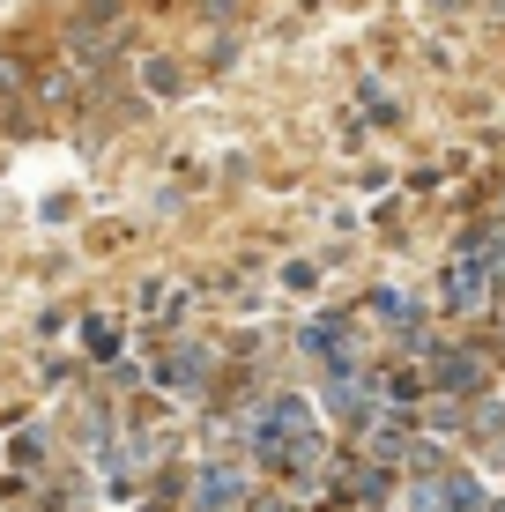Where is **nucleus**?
<instances>
[{
	"mask_svg": "<svg viewBox=\"0 0 505 512\" xmlns=\"http://www.w3.org/2000/svg\"><path fill=\"white\" fill-rule=\"evenodd\" d=\"M231 498H238L231 475H201V505H231Z\"/></svg>",
	"mask_w": 505,
	"mask_h": 512,
	"instance_id": "1",
	"label": "nucleus"
}]
</instances>
